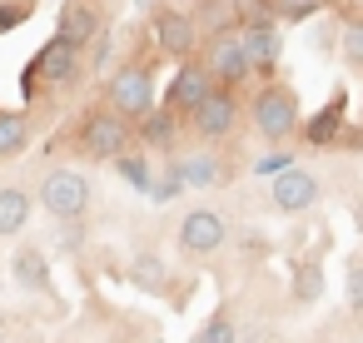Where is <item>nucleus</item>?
Instances as JSON below:
<instances>
[{
	"label": "nucleus",
	"mask_w": 363,
	"mask_h": 343,
	"mask_svg": "<svg viewBox=\"0 0 363 343\" xmlns=\"http://www.w3.org/2000/svg\"><path fill=\"white\" fill-rule=\"evenodd\" d=\"M26 150V120L11 115V110H0V159H11Z\"/></svg>",
	"instance_id": "f3484780"
},
{
	"label": "nucleus",
	"mask_w": 363,
	"mask_h": 343,
	"mask_svg": "<svg viewBox=\"0 0 363 343\" xmlns=\"http://www.w3.org/2000/svg\"><path fill=\"white\" fill-rule=\"evenodd\" d=\"M204 70L214 80H224V85H239L244 75H254V60H249V50H244L239 35H214L209 55H204Z\"/></svg>",
	"instance_id": "423d86ee"
},
{
	"label": "nucleus",
	"mask_w": 363,
	"mask_h": 343,
	"mask_svg": "<svg viewBox=\"0 0 363 343\" xmlns=\"http://www.w3.org/2000/svg\"><path fill=\"white\" fill-rule=\"evenodd\" d=\"M174 174H179L184 184H209V179H214V164H209V159H189V164H179Z\"/></svg>",
	"instance_id": "4be33fe9"
},
{
	"label": "nucleus",
	"mask_w": 363,
	"mask_h": 343,
	"mask_svg": "<svg viewBox=\"0 0 363 343\" xmlns=\"http://www.w3.org/2000/svg\"><path fill=\"white\" fill-rule=\"evenodd\" d=\"M16 279H21V283H30V288H50V274H45V254L26 249V254L16 259Z\"/></svg>",
	"instance_id": "a211bd4d"
},
{
	"label": "nucleus",
	"mask_w": 363,
	"mask_h": 343,
	"mask_svg": "<svg viewBox=\"0 0 363 343\" xmlns=\"http://www.w3.org/2000/svg\"><path fill=\"white\" fill-rule=\"evenodd\" d=\"M169 115H174V110H150V115H145V140L164 145V140H169Z\"/></svg>",
	"instance_id": "412c9836"
},
{
	"label": "nucleus",
	"mask_w": 363,
	"mask_h": 343,
	"mask_svg": "<svg viewBox=\"0 0 363 343\" xmlns=\"http://www.w3.org/2000/svg\"><path fill=\"white\" fill-rule=\"evenodd\" d=\"M234 125H239V105H234L229 90H214V95L194 110V130H199L204 140H224Z\"/></svg>",
	"instance_id": "1a4fd4ad"
},
{
	"label": "nucleus",
	"mask_w": 363,
	"mask_h": 343,
	"mask_svg": "<svg viewBox=\"0 0 363 343\" xmlns=\"http://www.w3.org/2000/svg\"><path fill=\"white\" fill-rule=\"evenodd\" d=\"M298 125V95L289 85H269L254 95V130L264 140H289Z\"/></svg>",
	"instance_id": "f257e3e1"
},
{
	"label": "nucleus",
	"mask_w": 363,
	"mask_h": 343,
	"mask_svg": "<svg viewBox=\"0 0 363 343\" xmlns=\"http://www.w3.org/2000/svg\"><path fill=\"white\" fill-rule=\"evenodd\" d=\"M194 343H239V333H234V323L219 313V318H209L204 328H199V338Z\"/></svg>",
	"instance_id": "6ab92c4d"
},
{
	"label": "nucleus",
	"mask_w": 363,
	"mask_h": 343,
	"mask_svg": "<svg viewBox=\"0 0 363 343\" xmlns=\"http://www.w3.org/2000/svg\"><path fill=\"white\" fill-rule=\"evenodd\" d=\"M21 21H26V11H21V6H0V35H6L11 26H21Z\"/></svg>",
	"instance_id": "c85d7f7f"
},
{
	"label": "nucleus",
	"mask_w": 363,
	"mask_h": 343,
	"mask_svg": "<svg viewBox=\"0 0 363 343\" xmlns=\"http://www.w3.org/2000/svg\"><path fill=\"white\" fill-rule=\"evenodd\" d=\"M338 45H343V60H348V65H363V21H348Z\"/></svg>",
	"instance_id": "aec40b11"
},
{
	"label": "nucleus",
	"mask_w": 363,
	"mask_h": 343,
	"mask_svg": "<svg viewBox=\"0 0 363 343\" xmlns=\"http://www.w3.org/2000/svg\"><path fill=\"white\" fill-rule=\"evenodd\" d=\"M239 40H244V50H249L254 70H269V65L279 60V30H274V21H249Z\"/></svg>",
	"instance_id": "9b49d317"
},
{
	"label": "nucleus",
	"mask_w": 363,
	"mask_h": 343,
	"mask_svg": "<svg viewBox=\"0 0 363 343\" xmlns=\"http://www.w3.org/2000/svg\"><path fill=\"white\" fill-rule=\"evenodd\" d=\"M254 169H259V174H284V169H294V164H289V154L279 150V154H264V159H259Z\"/></svg>",
	"instance_id": "a878e982"
},
{
	"label": "nucleus",
	"mask_w": 363,
	"mask_h": 343,
	"mask_svg": "<svg viewBox=\"0 0 363 343\" xmlns=\"http://www.w3.org/2000/svg\"><path fill=\"white\" fill-rule=\"evenodd\" d=\"M338 125H343V95H333V105H323V110L308 120V140H313V145H328V140L338 135Z\"/></svg>",
	"instance_id": "2eb2a0df"
},
{
	"label": "nucleus",
	"mask_w": 363,
	"mask_h": 343,
	"mask_svg": "<svg viewBox=\"0 0 363 343\" xmlns=\"http://www.w3.org/2000/svg\"><path fill=\"white\" fill-rule=\"evenodd\" d=\"M224 219L214 214V209H194V214H184V224H179V249L184 254H214L219 244H224Z\"/></svg>",
	"instance_id": "6e6552de"
},
{
	"label": "nucleus",
	"mask_w": 363,
	"mask_h": 343,
	"mask_svg": "<svg viewBox=\"0 0 363 343\" xmlns=\"http://www.w3.org/2000/svg\"><path fill=\"white\" fill-rule=\"evenodd\" d=\"M140 279L160 288V283H164V264H160V259H140Z\"/></svg>",
	"instance_id": "cd10ccee"
},
{
	"label": "nucleus",
	"mask_w": 363,
	"mask_h": 343,
	"mask_svg": "<svg viewBox=\"0 0 363 343\" xmlns=\"http://www.w3.org/2000/svg\"><path fill=\"white\" fill-rule=\"evenodd\" d=\"M30 219V194L26 189H0V234H21Z\"/></svg>",
	"instance_id": "4468645a"
},
{
	"label": "nucleus",
	"mask_w": 363,
	"mask_h": 343,
	"mask_svg": "<svg viewBox=\"0 0 363 343\" xmlns=\"http://www.w3.org/2000/svg\"><path fill=\"white\" fill-rule=\"evenodd\" d=\"M75 70H80V60H75V40H65V35H55L40 55H35V65L26 70V95H35V85L45 80V85H70L75 80Z\"/></svg>",
	"instance_id": "20e7f679"
},
{
	"label": "nucleus",
	"mask_w": 363,
	"mask_h": 343,
	"mask_svg": "<svg viewBox=\"0 0 363 343\" xmlns=\"http://www.w3.org/2000/svg\"><path fill=\"white\" fill-rule=\"evenodd\" d=\"M40 204L55 214V219H80L85 204H90V179L80 169H50L40 179Z\"/></svg>",
	"instance_id": "f03ea898"
},
{
	"label": "nucleus",
	"mask_w": 363,
	"mask_h": 343,
	"mask_svg": "<svg viewBox=\"0 0 363 343\" xmlns=\"http://www.w3.org/2000/svg\"><path fill=\"white\" fill-rule=\"evenodd\" d=\"M110 65V35H95V50H90V70H105Z\"/></svg>",
	"instance_id": "bb28decb"
},
{
	"label": "nucleus",
	"mask_w": 363,
	"mask_h": 343,
	"mask_svg": "<svg viewBox=\"0 0 363 343\" xmlns=\"http://www.w3.org/2000/svg\"><path fill=\"white\" fill-rule=\"evenodd\" d=\"M269 6V16L274 21H289V26H298V21H308V16H318L328 0H264Z\"/></svg>",
	"instance_id": "dca6fc26"
},
{
	"label": "nucleus",
	"mask_w": 363,
	"mask_h": 343,
	"mask_svg": "<svg viewBox=\"0 0 363 343\" xmlns=\"http://www.w3.org/2000/svg\"><path fill=\"white\" fill-rule=\"evenodd\" d=\"M120 174H125L135 189H145V194H150V169H145V159H120Z\"/></svg>",
	"instance_id": "5701e85b"
},
{
	"label": "nucleus",
	"mask_w": 363,
	"mask_h": 343,
	"mask_svg": "<svg viewBox=\"0 0 363 343\" xmlns=\"http://www.w3.org/2000/svg\"><path fill=\"white\" fill-rule=\"evenodd\" d=\"M269 199H274V209H284V214H303V209L318 204V179H313L308 169H284V174H274Z\"/></svg>",
	"instance_id": "0eeeda50"
},
{
	"label": "nucleus",
	"mask_w": 363,
	"mask_h": 343,
	"mask_svg": "<svg viewBox=\"0 0 363 343\" xmlns=\"http://www.w3.org/2000/svg\"><path fill=\"white\" fill-rule=\"evenodd\" d=\"M60 224H65V229H60V244H65V249H80V244H85V224H80V219H60Z\"/></svg>",
	"instance_id": "b1692460"
},
{
	"label": "nucleus",
	"mask_w": 363,
	"mask_h": 343,
	"mask_svg": "<svg viewBox=\"0 0 363 343\" xmlns=\"http://www.w3.org/2000/svg\"><path fill=\"white\" fill-rule=\"evenodd\" d=\"M209 80H214L209 70L184 65V70L174 75V90H169V110H174V115H179V110H199V105L214 95V90H209Z\"/></svg>",
	"instance_id": "9d476101"
},
{
	"label": "nucleus",
	"mask_w": 363,
	"mask_h": 343,
	"mask_svg": "<svg viewBox=\"0 0 363 343\" xmlns=\"http://www.w3.org/2000/svg\"><path fill=\"white\" fill-rule=\"evenodd\" d=\"M60 35H65V40H75V45L95 40V35H100L95 11H90V6H80V0H75V6H65V11H60Z\"/></svg>",
	"instance_id": "ddd939ff"
},
{
	"label": "nucleus",
	"mask_w": 363,
	"mask_h": 343,
	"mask_svg": "<svg viewBox=\"0 0 363 343\" xmlns=\"http://www.w3.org/2000/svg\"><path fill=\"white\" fill-rule=\"evenodd\" d=\"M125 145H130V130H125V115L115 110H95L90 120H85V130H80V150L85 154H95V159H120L125 154Z\"/></svg>",
	"instance_id": "39448f33"
},
{
	"label": "nucleus",
	"mask_w": 363,
	"mask_h": 343,
	"mask_svg": "<svg viewBox=\"0 0 363 343\" xmlns=\"http://www.w3.org/2000/svg\"><path fill=\"white\" fill-rule=\"evenodd\" d=\"M348 303H353V308H363V259L348 269Z\"/></svg>",
	"instance_id": "393cba45"
},
{
	"label": "nucleus",
	"mask_w": 363,
	"mask_h": 343,
	"mask_svg": "<svg viewBox=\"0 0 363 343\" xmlns=\"http://www.w3.org/2000/svg\"><path fill=\"white\" fill-rule=\"evenodd\" d=\"M155 30H160V50L164 55H189L194 50V21L179 16V11H164L155 21Z\"/></svg>",
	"instance_id": "f8f14e48"
},
{
	"label": "nucleus",
	"mask_w": 363,
	"mask_h": 343,
	"mask_svg": "<svg viewBox=\"0 0 363 343\" xmlns=\"http://www.w3.org/2000/svg\"><path fill=\"white\" fill-rule=\"evenodd\" d=\"M110 105L125 115V120H145L155 110V70L145 65H130L110 80Z\"/></svg>",
	"instance_id": "7ed1b4c3"
}]
</instances>
